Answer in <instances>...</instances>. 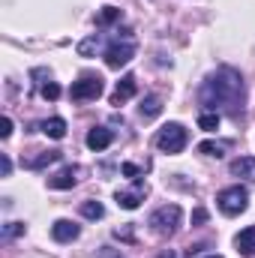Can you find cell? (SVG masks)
Masks as SVG:
<instances>
[{"instance_id": "1", "label": "cell", "mask_w": 255, "mask_h": 258, "mask_svg": "<svg viewBox=\"0 0 255 258\" xmlns=\"http://www.w3.org/2000/svg\"><path fill=\"white\" fill-rule=\"evenodd\" d=\"M198 99H201V105H207V108H213V111H216V108H225L231 117H237V114L243 111V99H246L240 72H234L231 66L216 69V72L207 75V81L201 84Z\"/></svg>"}, {"instance_id": "2", "label": "cell", "mask_w": 255, "mask_h": 258, "mask_svg": "<svg viewBox=\"0 0 255 258\" xmlns=\"http://www.w3.org/2000/svg\"><path fill=\"white\" fill-rule=\"evenodd\" d=\"M180 219H183V210H180L177 204H165V207H159V210L150 213L147 225H150L159 237H171V234L180 228Z\"/></svg>"}, {"instance_id": "3", "label": "cell", "mask_w": 255, "mask_h": 258, "mask_svg": "<svg viewBox=\"0 0 255 258\" xmlns=\"http://www.w3.org/2000/svg\"><path fill=\"white\" fill-rule=\"evenodd\" d=\"M189 144V132L183 129V123H165L156 132V147L162 153H180Z\"/></svg>"}, {"instance_id": "4", "label": "cell", "mask_w": 255, "mask_h": 258, "mask_svg": "<svg viewBox=\"0 0 255 258\" xmlns=\"http://www.w3.org/2000/svg\"><path fill=\"white\" fill-rule=\"evenodd\" d=\"M216 204H219V210L225 213V216H240L246 207H249V192H246V186H228V189H222V192L216 195Z\"/></svg>"}, {"instance_id": "5", "label": "cell", "mask_w": 255, "mask_h": 258, "mask_svg": "<svg viewBox=\"0 0 255 258\" xmlns=\"http://www.w3.org/2000/svg\"><path fill=\"white\" fill-rule=\"evenodd\" d=\"M102 90H105V84H102L99 75H84V78H78V81L69 87V96H72L75 102H87V99H99Z\"/></svg>"}, {"instance_id": "6", "label": "cell", "mask_w": 255, "mask_h": 258, "mask_svg": "<svg viewBox=\"0 0 255 258\" xmlns=\"http://www.w3.org/2000/svg\"><path fill=\"white\" fill-rule=\"evenodd\" d=\"M132 57H135V42H132V39H126V42L114 39V42L105 48V63L111 66V69H120V66H126Z\"/></svg>"}, {"instance_id": "7", "label": "cell", "mask_w": 255, "mask_h": 258, "mask_svg": "<svg viewBox=\"0 0 255 258\" xmlns=\"http://www.w3.org/2000/svg\"><path fill=\"white\" fill-rule=\"evenodd\" d=\"M84 174V168L81 165H66V168H60L57 174H51L48 177V186L51 189H72L75 183H78V177Z\"/></svg>"}, {"instance_id": "8", "label": "cell", "mask_w": 255, "mask_h": 258, "mask_svg": "<svg viewBox=\"0 0 255 258\" xmlns=\"http://www.w3.org/2000/svg\"><path fill=\"white\" fill-rule=\"evenodd\" d=\"M144 195H147V186H144V180H135V186H132V189H117L114 201H117L123 210H135V207L144 201Z\"/></svg>"}, {"instance_id": "9", "label": "cell", "mask_w": 255, "mask_h": 258, "mask_svg": "<svg viewBox=\"0 0 255 258\" xmlns=\"http://www.w3.org/2000/svg\"><path fill=\"white\" fill-rule=\"evenodd\" d=\"M78 234H81V228H78L72 219H57V222L51 225V237H54L57 243H72Z\"/></svg>"}, {"instance_id": "10", "label": "cell", "mask_w": 255, "mask_h": 258, "mask_svg": "<svg viewBox=\"0 0 255 258\" xmlns=\"http://www.w3.org/2000/svg\"><path fill=\"white\" fill-rule=\"evenodd\" d=\"M111 141H114V132L111 129H105V126H96V129H90L87 132V147L90 150H108L111 147Z\"/></svg>"}, {"instance_id": "11", "label": "cell", "mask_w": 255, "mask_h": 258, "mask_svg": "<svg viewBox=\"0 0 255 258\" xmlns=\"http://www.w3.org/2000/svg\"><path fill=\"white\" fill-rule=\"evenodd\" d=\"M228 171L234 177H243V180L255 183V156H237V159H231Z\"/></svg>"}, {"instance_id": "12", "label": "cell", "mask_w": 255, "mask_h": 258, "mask_svg": "<svg viewBox=\"0 0 255 258\" xmlns=\"http://www.w3.org/2000/svg\"><path fill=\"white\" fill-rule=\"evenodd\" d=\"M132 96H135V75H123V78L117 81L114 93H111V105H123Z\"/></svg>"}, {"instance_id": "13", "label": "cell", "mask_w": 255, "mask_h": 258, "mask_svg": "<svg viewBox=\"0 0 255 258\" xmlns=\"http://www.w3.org/2000/svg\"><path fill=\"white\" fill-rule=\"evenodd\" d=\"M234 246H237V252H240V255L255 258V225L243 228V231L234 237Z\"/></svg>"}, {"instance_id": "14", "label": "cell", "mask_w": 255, "mask_h": 258, "mask_svg": "<svg viewBox=\"0 0 255 258\" xmlns=\"http://www.w3.org/2000/svg\"><path fill=\"white\" fill-rule=\"evenodd\" d=\"M39 129H42L48 138H54V141L66 138V120L63 117H48V120H42V126Z\"/></svg>"}, {"instance_id": "15", "label": "cell", "mask_w": 255, "mask_h": 258, "mask_svg": "<svg viewBox=\"0 0 255 258\" xmlns=\"http://www.w3.org/2000/svg\"><path fill=\"white\" fill-rule=\"evenodd\" d=\"M60 159V150H45V153H39V156H33L30 162H27V168L30 171H42V168H48V165H54Z\"/></svg>"}, {"instance_id": "16", "label": "cell", "mask_w": 255, "mask_h": 258, "mask_svg": "<svg viewBox=\"0 0 255 258\" xmlns=\"http://www.w3.org/2000/svg\"><path fill=\"white\" fill-rule=\"evenodd\" d=\"M138 111H141L144 120H153V117L162 111V99H159V96H144L141 105H138Z\"/></svg>"}, {"instance_id": "17", "label": "cell", "mask_w": 255, "mask_h": 258, "mask_svg": "<svg viewBox=\"0 0 255 258\" xmlns=\"http://www.w3.org/2000/svg\"><path fill=\"white\" fill-rule=\"evenodd\" d=\"M81 216H84V219H102V216H105V207H102L99 201H84V204H81Z\"/></svg>"}, {"instance_id": "18", "label": "cell", "mask_w": 255, "mask_h": 258, "mask_svg": "<svg viewBox=\"0 0 255 258\" xmlns=\"http://www.w3.org/2000/svg\"><path fill=\"white\" fill-rule=\"evenodd\" d=\"M198 129H204V132H216V129H219V111H204V114L198 117Z\"/></svg>"}, {"instance_id": "19", "label": "cell", "mask_w": 255, "mask_h": 258, "mask_svg": "<svg viewBox=\"0 0 255 258\" xmlns=\"http://www.w3.org/2000/svg\"><path fill=\"white\" fill-rule=\"evenodd\" d=\"M96 48H99V33H93V36H87V39H84V42L78 45V54H81V57H90V54H93Z\"/></svg>"}, {"instance_id": "20", "label": "cell", "mask_w": 255, "mask_h": 258, "mask_svg": "<svg viewBox=\"0 0 255 258\" xmlns=\"http://www.w3.org/2000/svg\"><path fill=\"white\" fill-rule=\"evenodd\" d=\"M222 150H225V147L216 144V141H201V144H198V153H204V156H216V159H219Z\"/></svg>"}, {"instance_id": "21", "label": "cell", "mask_w": 255, "mask_h": 258, "mask_svg": "<svg viewBox=\"0 0 255 258\" xmlns=\"http://www.w3.org/2000/svg\"><path fill=\"white\" fill-rule=\"evenodd\" d=\"M114 21H120V9L117 6H105L99 12V24H114Z\"/></svg>"}, {"instance_id": "22", "label": "cell", "mask_w": 255, "mask_h": 258, "mask_svg": "<svg viewBox=\"0 0 255 258\" xmlns=\"http://www.w3.org/2000/svg\"><path fill=\"white\" fill-rule=\"evenodd\" d=\"M39 93H42V99H48V102H54V99H60V84H54V81H48L45 87H39Z\"/></svg>"}, {"instance_id": "23", "label": "cell", "mask_w": 255, "mask_h": 258, "mask_svg": "<svg viewBox=\"0 0 255 258\" xmlns=\"http://www.w3.org/2000/svg\"><path fill=\"white\" fill-rule=\"evenodd\" d=\"M18 234H24V222H6L3 237H18Z\"/></svg>"}, {"instance_id": "24", "label": "cell", "mask_w": 255, "mask_h": 258, "mask_svg": "<svg viewBox=\"0 0 255 258\" xmlns=\"http://www.w3.org/2000/svg\"><path fill=\"white\" fill-rule=\"evenodd\" d=\"M120 171L126 174L129 180H141V168H138V165H132V162H123V165H120Z\"/></svg>"}, {"instance_id": "25", "label": "cell", "mask_w": 255, "mask_h": 258, "mask_svg": "<svg viewBox=\"0 0 255 258\" xmlns=\"http://www.w3.org/2000/svg\"><path fill=\"white\" fill-rule=\"evenodd\" d=\"M30 75H33V78H36V84H39V87H45V84H48V81H51V72H48V69H33V72H30Z\"/></svg>"}, {"instance_id": "26", "label": "cell", "mask_w": 255, "mask_h": 258, "mask_svg": "<svg viewBox=\"0 0 255 258\" xmlns=\"http://www.w3.org/2000/svg\"><path fill=\"white\" fill-rule=\"evenodd\" d=\"M114 237H117V240H126V243H132V240H135V234H132V225L117 228V231H114Z\"/></svg>"}, {"instance_id": "27", "label": "cell", "mask_w": 255, "mask_h": 258, "mask_svg": "<svg viewBox=\"0 0 255 258\" xmlns=\"http://www.w3.org/2000/svg\"><path fill=\"white\" fill-rule=\"evenodd\" d=\"M201 222H207V210H204V207H198V210L192 213V225H201Z\"/></svg>"}, {"instance_id": "28", "label": "cell", "mask_w": 255, "mask_h": 258, "mask_svg": "<svg viewBox=\"0 0 255 258\" xmlns=\"http://www.w3.org/2000/svg\"><path fill=\"white\" fill-rule=\"evenodd\" d=\"M12 135V117H3V129H0V138H9Z\"/></svg>"}, {"instance_id": "29", "label": "cell", "mask_w": 255, "mask_h": 258, "mask_svg": "<svg viewBox=\"0 0 255 258\" xmlns=\"http://www.w3.org/2000/svg\"><path fill=\"white\" fill-rule=\"evenodd\" d=\"M0 171H3V177H9V171H12V162H9L6 153H3V159H0Z\"/></svg>"}, {"instance_id": "30", "label": "cell", "mask_w": 255, "mask_h": 258, "mask_svg": "<svg viewBox=\"0 0 255 258\" xmlns=\"http://www.w3.org/2000/svg\"><path fill=\"white\" fill-rule=\"evenodd\" d=\"M99 258H123V255H120V252H111V249H102V255Z\"/></svg>"}, {"instance_id": "31", "label": "cell", "mask_w": 255, "mask_h": 258, "mask_svg": "<svg viewBox=\"0 0 255 258\" xmlns=\"http://www.w3.org/2000/svg\"><path fill=\"white\" fill-rule=\"evenodd\" d=\"M159 258H177V255H174V252H162Z\"/></svg>"}, {"instance_id": "32", "label": "cell", "mask_w": 255, "mask_h": 258, "mask_svg": "<svg viewBox=\"0 0 255 258\" xmlns=\"http://www.w3.org/2000/svg\"><path fill=\"white\" fill-rule=\"evenodd\" d=\"M204 258H222V255H204Z\"/></svg>"}]
</instances>
